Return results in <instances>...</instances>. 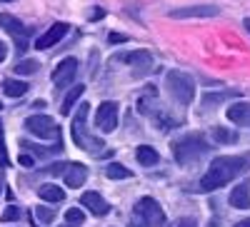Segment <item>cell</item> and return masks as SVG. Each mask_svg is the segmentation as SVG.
Returning a JSON list of instances; mask_svg holds the SVG:
<instances>
[{
    "mask_svg": "<svg viewBox=\"0 0 250 227\" xmlns=\"http://www.w3.org/2000/svg\"><path fill=\"white\" fill-rule=\"evenodd\" d=\"M248 170H250V152L215 157V160L210 162V168H208V172L200 177L198 190H200V192H215V190L225 188L230 180L240 177V175L248 172Z\"/></svg>",
    "mask_w": 250,
    "mask_h": 227,
    "instance_id": "obj_1",
    "label": "cell"
},
{
    "mask_svg": "<svg viewBox=\"0 0 250 227\" xmlns=\"http://www.w3.org/2000/svg\"><path fill=\"white\" fill-rule=\"evenodd\" d=\"M208 140L200 132H190V135H183L180 140L173 142V155L178 160V165H195L198 160H203L208 155Z\"/></svg>",
    "mask_w": 250,
    "mask_h": 227,
    "instance_id": "obj_2",
    "label": "cell"
},
{
    "mask_svg": "<svg viewBox=\"0 0 250 227\" xmlns=\"http://www.w3.org/2000/svg\"><path fill=\"white\" fill-rule=\"evenodd\" d=\"M88 108H90L88 102H83V105L78 108V113H75V117H73V125H70V135H73V142H75L80 150H85V152H100V148H105V145H103V140L85 132Z\"/></svg>",
    "mask_w": 250,
    "mask_h": 227,
    "instance_id": "obj_3",
    "label": "cell"
},
{
    "mask_svg": "<svg viewBox=\"0 0 250 227\" xmlns=\"http://www.w3.org/2000/svg\"><path fill=\"white\" fill-rule=\"evenodd\" d=\"M165 88H168V93L180 102V105H190L195 100V80L183 70L165 73Z\"/></svg>",
    "mask_w": 250,
    "mask_h": 227,
    "instance_id": "obj_4",
    "label": "cell"
},
{
    "mask_svg": "<svg viewBox=\"0 0 250 227\" xmlns=\"http://www.w3.org/2000/svg\"><path fill=\"white\" fill-rule=\"evenodd\" d=\"M135 220H140L143 227H163L165 225V212L153 197H140L135 202Z\"/></svg>",
    "mask_w": 250,
    "mask_h": 227,
    "instance_id": "obj_5",
    "label": "cell"
},
{
    "mask_svg": "<svg viewBox=\"0 0 250 227\" xmlns=\"http://www.w3.org/2000/svg\"><path fill=\"white\" fill-rule=\"evenodd\" d=\"M0 28H3L13 40H15V50L18 53H25L30 48L28 38H30V28H25L15 15H8V13H0Z\"/></svg>",
    "mask_w": 250,
    "mask_h": 227,
    "instance_id": "obj_6",
    "label": "cell"
},
{
    "mask_svg": "<svg viewBox=\"0 0 250 227\" xmlns=\"http://www.w3.org/2000/svg\"><path fill=\"white\" fill-rule=\"evenodd\" d=\"M118 102L115 100H105V102H100V108L95 113V128L100 132H113L118 128Z\"/></svg>",
    "mask_w": 250,
    "mask_h": 227,
    "instance_id": "obj_7",
    "label": "cell"
},
{
    "mask_svg": "<svg viewBox=\"0 0 250 227\" xmlns=\"http://www.w3.org/2000/svg\"><path fill=\"white\" fill-rule=\"evenodd\" d=\"M25 130L35 137H43V140H50V137H58V125L55 120L48 117V115H30L25 120Z\"/></svg>",
    "mask_w": 250,
    "mask_h": 227,
    "instance_id": "obj_8",
    "label": "cell"
},
{
    "mask_svg": "<svg viewBox=\"0 0 250 227\" xmlns=\"http://www.w3.org/2000/svg\"><path fill=\"white\" fill-rule=\"evenodd\" d=\"M78 75V60L75 57H65L62 63L53 70V85L55 88H70V82Z\"/></svg>",
    "mask_w": 250,
    "mask_h": 227,
    "instance_id": "obj_9",
    "label": "cell"
},
{
    "mask_svg": "<svg viewBox=\"0 0 250 227\" xmlns=\"http://www.w3.org/2000/svg\"><path fill=\"white\" fill-rule=\"evenodd\" d=\"M68 30H70V25H68V23H55L53 28H48L43 35H40V38L35 40V48H38V50H50L53 45H58L60 40L68 35Z\"/></svg>",
    "mask_w": 250,
    "mask_h": 227,
    "instance_id": "obj_10",
    "label": "cell"
},
{
    "mask_svg": "<svg viewBox=\"0 0 250 227\" xmlns=\"http://www.w3.org/2000/svg\"><path fill=\"white\" fill-rule=\"evenodd\" d=\"M115 63H125V65H135L140 70L150 68L153 65V55L148 50H128V53H115L113 55Z\"/></svg>",
    "mask_w": 250,
    "mask_h": 227,
    "instance_id": "obj_11",
    "label": "cell"
},
{
    "mask_svg": "<svg viewBox=\"0 0 250 227\" xmlns=\"http://www.w3.org/2000/svg\"><path fill=\"white\" fill-rule=\"evenodd\" d=\"M220 10L215 5H185V8H175L170 10V18L175 20H185V18H215Z\"/></svg>",
    "mask_w": 250,
    "mask_h": 227,
    "instance_id": "obj_12",
    "label": "cell"
},
{
    "mask_svg": "<svg viewBox=\"0 0 250 227\" xmlns=\"http://www.w3.org/2000/svg\"><path fill=\"white\" fill-rule=\"evenodd\" d=\"M62 180H65V185L73 190V188H83L88 180V168L83 162H68V170L62 172Z\"/></svg>",
    "mask_w": 250,
    "mask_h": 227,
    "instance_id": "obj_13",
    "label": "cell"
},
{
    "mask_svg": "<svg viewBox=\"0 0 250 227\" xmlns=\"http://www.w3.org/2000/svg\"><path fill=\"white\" fill-rule=\"evenodd\" d=\"M80 205H83V208H88V210H90L93 215H98V217H103V215H108V212H110V205L103 200L100 192H93V190L80 195Z\"/></svg>",
    "mask_w": 250,
    "mask_h": 227,
    "instance_id": "obj_14",
    "label": "cell"
},
{
    "mask_svg": "<svg viewBox=\"0 0 250 227\" xmlns=\"http://www.w3.org/2000/svg\"><path fill=\"white\" fill-rule=\"evenodd\" d=\"M228 120L238 128H250V102H233L230 108L225 110Z\"/></svg>",
    "mask_w": 250,
    "mask_h": 227,
    "instance_id": "obj_15",
    "label": "cell"
},
{
    "mask_svg": "<svg viewBox=\"0 0 250 227\" xmlns=\"http://www.w3.org/2000/svg\"><path fill=\"white\" fill-rule=\"evenodd\" d=\"M230 205L235 210H248L250 208V182H240L238 188L230 190Z\"/></svg>",
    "mask_w": 250,
    "mask_h": 227,
    "instance_id": "obj_16",
    "label": "cell"
},
{
    "mask_svg": "<svg viewBox=\"0 0 250 227\" xmlns=\"http://www.w3.org/2000/svg\"><path fill=\"white\" fill-rule=\"evenodd\" d=\"M38 197L45 200V202H62L65 200V192H62L58 185H53V182H43L38 188Z\"/></svg>",
    "mask_w": 250,
    "mask_h": 227,
    "instance_id": "obj_17",
    "label": "cell"
},
{
    "mask_svg": "<svg viewBox=\"0 0 250 227\" xmlns=\"http://www.w3.org/2000/svg\"><path fill=\"white\" fill-rule=\"evenodd\" d=\"M135 157H138V162H140V165H145V168H153V165H158V162H160L158 150H155V148H150V145H140V148L135 150Z\"/></svg>",
    "mask_w": 250,
    "mask_h": 227,
    "instance_id": "obj_18",
    "label": "cell"
},
{
    "mask_svg": "<svg viewBox=\"0 0 250 227\" xmlns=\"http://www.w3.org/2000/svg\"><path fill=\"white\" fill-rule=\"evenodd\" d=\"M213 140L220 142V145H235V142L240 140V135H238L235 130H230V128L215 125V128H213Z\"/></svg>",
    "mask_w": 250,
    "mask_h": 227,
    "instance_id": "obj_19",
    "label": "cell"
},
{
    "mask_svg": "<svg viewBox=\"0 0 250 227\" xmlns=\"http://www.w3.org/2000/svg\"><path fill=\"white\" fill-rule=\"evenodd\" d=\"M83 93H85V85H73V88H70V93L65 95V100H62L60 113H62V115H70V110L75 108V102L83 97Z\"/></svg>",
    "mask_w": 250,
    "mask_h": 227,
    "instance_id": "obj_20",
    "label": "cell"
},
{
    "mask_svg": "<svg viewBox=\"0 0 250 227\" xmlns=\"http://www.w3.org/2000/svg\"><path fill=\"white\" fill-rule=\"evenodd\" d=\"M3 93L8 95V97H23L25 93H28V82H23V80H3Z\"/></svg>",
    "mask_w": 250,
    "mask_h": 227,
    "instance_id": "obj_21",
    "label": "cell"
},
{
    "mask_svg": "<svg viewBox=\"0 0 250 227\" xmlns=\"http://www.w3.org/2000/svg\"><path fill=\"white\" fill-rule=\"evenodd\" d=\"M233 95H238V93H230V90H223V93H205V95H203V108L215 110L220 102H225L228 97H233Z\"/></svg>",
    "mask_w": 250,
    "mask_h": 227,
    "instance_id": "obj_22",
    "label": "cell"
},
{
    "mask_svg": "<svg viewBox=\"0 0 250 227\" xmlns=\"http://www.w3.org/2000/svg\"><path fill=\"white\" fill-rule=\"evenodd\" d=\"M150 115H153L155 125H158V128H160L163 132H168V130H173V128L178 125V120H175V117H170V115L165 113V110H153Z\"/></svg>",
    "mask_w": 250,
    "mask_h": 227,
    "instance_id": "obj_23",
    "label": "cell"
},
{
    "mask_svg": "<svg viewBox=\"0 0 250 227\" xmlns=\"http://www.w3.org/2000/svg\"><path fill=\"white\" fill-rule=\"evenodd\" d=\"M105 177L108 180H128V177H133V172L125 168V165H120V162H110L105 168Z\"/></svg>",
    "mask_w": 250,
    "mask_h": 227,
    "instance_id": "obj_24",
    "label": "cell"
},
{
    "mask_svg": "<svg viewBox=\"0 0 250 227\" xmlns=\"http://www.w3.org/2000/svg\"><path fill=\"white\" fill-rule=\"evenodd\" d=\"M13 70H15L18 75H35V73H38V60H20Z\"/></svg>",
    "mask_w": 250,
    "mask_h": 227,
    "instance_id": "obj_25",
    "label": "cell"
},
{
    "mask_svg": "<svg viewBox=\"0 0 250 227\" xmlns=\"http://www.w3.org/2000/svg\"><path fill=\"white\" fill-rule=\"evenodd\" d=\"M65 222L73 225V227H80L83 222H85V212L78 210V208H70V210L65 212Z\"/></svg>",
    "mask_w": 250,
    "mask_h": 227,
    "instance_id": "obj_26",
    "label": "cell"
},
{
    "mask_svg": "<svg viewBox=\"0 0 250 227\" xmlns=\"http://www.w3.org/2000/svg\"><path fill=\"white\" fill-rule=\"evenodd\" d=\"M35 212H38V220L45 222V225H50V222L55 220V210H53V208H38Z\"/></svg>",
    "mask_w": 250,
    "mask_h": 227,
    "instance_id": "obj_27",
    "label": "cell"
},
{
    "mask_svg": "<svg viewBox=\"0 0 250 227\" xmlns=\"http://www.w3.org/2000/svg\"><path fill=\"white\" fill-rule=\"evenodd\" d=\"M18 217H20V210L15 208V205H10V208L0 215V220H3V222H13V220H18Z\"/></svg>",
    "mask_w": 250,
    "mask_h": 227,
    "instance_id": "obj_28",
    "label": "cell"
},
{
    "mask_svg": "<svg viewBox=\"0 0 250 227\" xmlns=\"http://www.w3.org/2000/svg\"><path fill=\"white\" fill-rule=\"evenodd\" d=\"M0 160H3V165L8 162V150H5V130H3V122H0Z\"/></svg>",
    "mask_w": 250,
    "mask_h": 227,
    "instance_id": "obj_29",
    "label": "cell"
},
{
    "mask_svg": "<svg viewBox=\"0 0 250 227\" xmlns=\"http://www.w3.org/2000/svg\"><path fill=\"white\" fill-rule=\"evenodd\" d=\"M173 227H198V222H195V217H180Z\"/></svg>",
    "mask_w": 250,
    "mask_h": 227,
    "instance_id": "obj_30",
    "label": "cell"
},
{
    "mask_svg": "<svg viewBox=\"0 0 250 227\" xmlns=\"http://www.w3.org/2000/svg\"><path fill=\"white\" fill-rule=\"evenodd\" d=\"M108 43H110V45H118V43H128V38H125V35H120V33H110V35H108Z\"/></svg>",
    "mask_w": 250,
    "mask_h": 227,
    "instance_id": "obj_31",
    "label": "cell"
},
{
    "mask_svg": "<svg viewBox=\"0 0 250 227\" xmlns=\"http://www.w3.org/2000/svg\"><path fill=\"white\" fill-rule=\"evenodd\" d=\"M20 165H25V168H33L35 160H33L30 155H20Z\"/></svg>",
    "mask_w": 250,
    "mask_h": 227,
    "instance_id": "obj_32",
    "label": "cell"
},
{
    "mask_svg": "<svg viewBox=\"0 0 250 227\" xmlns=\"http://www.w3.org/2000/svg\"><path fill=\"white\" fill-rule=\"evenodd\" d=\"M5 57H8V45L3 43V40H0V63H3Z\"/></svg>",
    "mask_w": 250,
    "mask_h": 227,
    "instance_id": "obj_33",
    "label": "cell"
},
{
    "mask_svg": "<svg viewBox=\"0 0 250 227\" xmlns=\"http://www.w3.org/2000/svg\"><path fill=\"white\" fill-rule=\"evenodd\" d=\"M103 15H105V10H103V8H95V10H93V15H90V20H100Z\"/></svg>",
    "mask_w": 250,
    "mask_h": 227,
    "instance_id": "obj_34",
    "label": "cell"
},
{
    "mask_svg": "<svg viewBox=\"0 0 250 227\" xmlns=\"http://www.w3.org/2000/svg\"><path fill=\"white\" fill-rule=\"evenodd\" d=\"M33 108H35V110H43V108H45V100H35Z\"/></svg>",
    "mask_w": 250,
    "mask_h": 227,
    "instance_id": "obj_35",
    "label": "cell"
},
{
    "mask_svg": "<svg viewBox=\"0 0 250 227\" xmlns=\"http://www.w3.org/2000/svg\"><path fill=\"white\" fill-rule=\"evenodd\" d=\"M235 227H250V217H248V220H240Z\"/></svg>",
    "mask_w": 250,
    "mask_h": 227,
    "instance_id": "obj_36",
    "label": "cell"
},
{
    "mask_svg": "<svg viewBox=\"0 0 250 227\" xmlns=\"http://www.w3.org/2000/svg\"><path fill=\"white\" fill-rule=\"evenodd\" d=\"M243 25H245V30L250 33V18H245V20H243Z\"/></svg>",
    "mask_w": 250,
    "mask_h": 227,
    "instance_id": "obj_37",
    "label": "cell"
},
{
    "mask_svg": "<svg viewBox=\"0 0 250 227\" xmlns=\"http://www.w3.org/2000/svg\"><path fill=\"white\" fill-rule=\"evenodd\" d=\"M208 227H218V222H215V220H213V222H210V225H208Z\"/></svg>",
    "mask_w": 250,
    "mask_h": 227,
    "instance_id": "obj_38",
    "label": "cell"
},
{
    "mask_svg": "<svg viewBox=\"0 0 250 227\" xmlns=\"http://www.w3.org/2000/svg\"><path fill=\"white\" fill-rule=\"evenodd\" d=\"M0 3H13V0H0Z\"/></svg>",
    "mask_w": 250,
    "mask_h": 227,
    "instance_id": "obj_39",
    "label": "cell"
},
{
    "mask_svg": "<svg viewBox=\"0 0 250 227\" xmlns=\"http://www.w3.org/2000/svg\"><path fill=\"white\" fill-rule=\"evenodd\" d=\"M0 110H3V102H0Z\"/></svg>",
    "mask_w": 250,
    "mask_h": 227,
    "instance_id": "obj_40",
    "label": "cell"
}]
</instances>
